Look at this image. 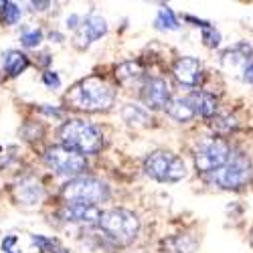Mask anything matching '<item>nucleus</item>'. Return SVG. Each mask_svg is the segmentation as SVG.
<instances>
[{
    "label": "nucleus",
    "mask_w": 253,
    "mask_h": 253,
    "mask_svg": "<svg viewBox=\"0 0 253 253\" xmlns=\"http://www.w3.org/2000/svg\"><path fill=\"white\" fill-rule=\"evenodd\" d=\"M2 12H4V23H8V25L18 23V18H20V8H18L14 2H4Z\"/></svg>",
    "instance_id": "nucleus-24"
},
{
    "label": "nucleus",
    "mask_w": 253,
    "mask_h": 253,
    "mask_svg": "<svg viewBox=\"0 0 253 253\" xmlns=\"http://www.w3.org/2000/svg\"><path fill=\"white\" fill-rule=\"evenodd\" d=\"M99 227L110 239H114L120 245H130L140 231L138 217L128 209H110L103 211Z\"/></svg>",
    "instance_id": "nucleus-3"
},
{
    "label": "nucleus",
    "mask_w": 253,
    "mask_h": 253,
    "mask_svg": "<svg viewBox=\"0 0 253 253\" xmlns=\"http://www.w3.org/2000/svg\"><path fill=\"white\" fill-rule=\"evenodd\" d=\"M253 176V166L251 160L243 152H233L229 160L211 174V182L225 188V191H239L247 186Z\"/></svg>",
    "instance_id": "nucleus-4"
},
{
    "label": "nucleus",
    "mask_w": 253,
    "mask_h": 253,
    "mask_svg": "<svg viewBox=\"0 0 253 253\" xmlns=\"http://www.w3.org/2000/svg\"><path fill=\"white\" fill-rule=\"evenodd\" d=\"M59 140H61V146H65V148L79 154H95L101 150V144H103L99 128L85 120L65 122L59 130Z\"/></svg>",
    "instance_id": "nucleus-2"
},
{
    "label": "nucleus",
    "mask_w": 253,
    "mask_h": 253,
    "mask_svg": "<svg viewBox=\"0 0 253 253\" xmlns=\"http://www.w3.org/2000/svg\"><path fill=\"white\" fill-rule=\"evenodd\" d=\"M45 164L59 176H69L71 180L81 176L87 168V160L83 154L73 152L65 146H51L45 152Z\"/></svg>",
    "instance_id": "nucleus-7"
},
{
    "label": "nucleus",
    "mask_w": 253,
    "mask_h": 253,
    "mask_svg": "<svg viewBox=\"0 0 253 253\" xmlns=\"http://www.w3.org/2000/svg\"><path fill=\"white\" fill-rule=\"evenodd\" d=\"M2 67L8 75L16 77L29 67V59H27L25 53H20V51H8L2 59Z\"/></svg>",
    "instance_id": "nucleus-16"
},
{
    "label": "nucleus",
    "mask_w": 253,
    "mask_h": 253,
    "mask_svg": "<svg viewBox=\"0 0 253 253\" xmlns=\"http://www.w3.org/2000/svg\"><path fill=\"white\" fill-rule=\"evenodd\" d=\"M122 118H124V122H128L130 126H146V124H148V114H146L142 108H138V105H134V103L124 105Z\"/></svg>",
    "instance_id": "nucleus-18"
},
{
    "label": "nucleus",
    "mask_w": 253,
    "mask_h": 253,
    "mask_svg": "<svg viewBox=\"0 0 253 253\" xmlns=\"http://www.w3.org/2000/svg\"><path fill=\"white\" fill-rule=\"evenodd\" d=\"M45 197V188L37 178L33 176H27L20 182H16L14 186V199L18 203H23L27 207H33V205H39Z\"/></svg>",
    "instance_id": "nucleus-13"
},
{
    "label": "nucleus",
    "mask_w": 253,
    "mask_h": 253,
    "mask_svg": "<svg viewBox=\"0 0 253 253\" xmlns=\"http://www.w3.org/2000/svg\"><path fill=\"white\" fill-rule=\"evenodd\" d=\"M243 81L245 83H253V61H249L243 67Z\"/></svg>",
    "instance_id": "nucleus-27"
},
{
    "label": "nucleus",
    "mask_w": 253,
    "mask_h": 253,
    "mask_svg": "<svg viewBox=\"0 0 253 253\" xmlns=\"http://www.w3.org/2000/svg\"><path fill=\"white\" fill-rule=\"evenodd\" d=\"M186 99L193 105L195 114L201 118H213L217 114V99H215V95H211L207 91H195Z\"/></svg>",
    "instance_id": "nucleus-14"
},
{
    "label": "nucleus",
    "mask_w": 253,
    "mask_h": 253,
    "mask_svg": "<svg viewBox=\"0 0 253 253\" xmlns=\"http://www.w3.org/2000/svg\"><path fill=\"white\" fill-rule=\"evenodd\" d=\"M79 20H81V18H79L77 14L69 16V18H67V27H69V29H75V31H77V29H79V25H77V23H79Z\"/></svg>",
    "instance_id": "nucleus-28"
},
{
    "label": "nucleus",
    "mask_w": 253,
    "mask_h": 253,
    "mask_svg": "<svg viewBox=\"0 0 253 253\" xmlns=\"http://www.w3.org/2000/svg\"><path fill=\"white\" fill-rule=\"evenodd\" d=\"M229 144L221 138H207L195 148V166L205 174H213L215 170L229 160Z\"/></svg>",
    "instance_id": "nucleus-8"
},
{
    "label": "nucleus",
    "mask_w": 253,
    "mask_h": 253,
    "mask_svg": "<svg viewBox=\"0 0 253 253\" xmlns=\"http://www.w3.org/2000/svg\"><path fill=\"white\" fill-rule=\"evenodd\" d=\"M105 33H108V25H105V20L97 14H89L87 18L81 20L79 29L75 31V47L77 49H87L93 41H97L99 37H103Z\"/></svg>",
    "instance_id": "nucleus-10"
},
{
    "label": "nucleus",
    "mask_w": 253,
    "mask_h": 253,
    "mask_svg": "<svg viewBox=\"0 0 253 253\" xmlns=\"http://www.w3.org/2000/svg\"><path fill=\"white\" fill-rule=\"evenodd\" d=\"M65 253H67V251H65Z\"/></svg>",
    "instance_id": "nucleus-31"
},
{
    "label": "nucleus",
    "mask_w": 253,
    "mask_h": 253,
    "mask_svg": "<svg viewBox=\"0 0 253 253\" xmlns=\"http://www.w3.org/2000/svg\"><path fill=\"white\" fill-rule=\"evenodd\" d=\"M156 27L158 29H168V31H178L180 29V23H178L176 14L172 12V8L162 6L158 10V16H156Z\"/></svg>",
    "instance_id": "nucleus-19"
},
{
    "label": "nucleus",
    "mask_w": 253,
    "mask_h": 253,
    "mask_svg": "<svg viewBox=\"0 0 253 253\" xmlns=\"http://www.w3.org/2000/svg\"><path fill=\"white\" fill-rule=\"evenodd\" d=\"M31 6H33L35 10H47V8L51 6V2H31Z\"/></svg>",
    "instance_id": "nucleus-29"
},
{
    "label": "nucleus",
    "mask_w": 253,
    "mask_h": 253,
    "mask_svg": "<svg viewBox=\"0 0 253 253\" xmlns=\"http://www.w3.org/2000/svg\"><path fill=\"white\" fill-rule=\"evenodd\" d=\"M203 43H205V47H209V49L219 47V43H221V33H219L215 27L205 29V31H203Z\"/></svg>",
    "instance_id": "nucleus-23"
},
{
    "label": "nucleus",
    "mask_w": 253,
    "mask_h": 253,
    "mask_svg": "<svg viewBox=\"0 0 253 253\" xmlns=\"http://www.w3.org/2000/svg\"><path fill=\"white\" fill-rule=\"evenodd\" d=\"M41 41H43V31L39 29H33V31H25L23 35H20V43H23L27 49H33L37 47Z\"/></svg>",
    "instance_id": "nucleus-22"
},
{
    "label": "nucleus",
    "mask_w": 253,
    "mask_h": 253,
    "mask_svg": "<svg viewBox=\"0 0 253 253\" xmlns=\"http://www.w3.org/2000/svg\"><path fill=\"white\" fill-rule=\"evenodd\" d=\"M31 241H33V245L39 247L41 253H65V249L61 247V243L57 239H51L45 235H31Z\"/></svg>",
    "instance_id": "nucleus-20"
},
{
    "label": "nucleus",
    "mask_w": 253,
    "mask_h": 253,
    "mask_svg": "<svg viewBox=\"0 0 253 253\" xmlns=\"http://www.w3.org/2000/svg\"><path fill=\"white\" fill-rule=\"evenodd\" d=\"M166 114L170 116L172 120H176V122H191L197 116L195 110H193V105L188 103L186 97H174V99H170V103L166 105Z\"/></svg>",
    "instance_id": "nucleus-15"
},
{
    "label": "nucleus",
    "mask_w": 253,
    "mask_h": 253,
    "mask_svg": "<svg viewBox=\"0 0 253 253\" xmlns=\"http://www.w3.org/2000/svg\"><path fill=\"white\" fill-rule=\"evenodd\" d=\"M144 172L158 182H178L186 176V166L174 152L156 150L144 160Z\"/></svg>",
    "instance_id": "nucleus-6"
},
{
    "label": "nucleus",
    "mask_w": 253,
    "mask_h": 253,
    "mask_svg": "<svg viewBox=\"0 0 253 253\" xmlns=\"http://www.w3.org/2000/svg\"><path fill=\"white\" fill-rule=\"evenodd\" d=\"M184 20H186V23H193L195 27H201L203 31L211 27V23H207V20H201V18H195V16H191V14H186V16H184Z\"/></svg>",
    "instance_id": "nucleus-26"
},
{
    "label": "nucleus",
    "mask_w": 253,
    "mask_h": 253,
    "mask_svg": "<svg viewBox=\"0 0 253 253\" xmlns=\"http://www.w3.org/2000/svg\"><path fill=\"white\" fill-rule=\"evenodd\" d=\"M101 211L95 205H65L59 211V217L69 223L81 225H95L101 221Z\"/></svg>",
    "instance_id": "nucleus-12"
},
{
    "label": "nucleus",
    "mask_w": 253,
    "mask_h": 253,
    "mask_svg": "<svg viewBox=\"0 0 253 253\" xmlns=\"http://www.w3.org/2000/svg\"><path fill=\"white\" fill-rule=\"evenodd\" d=\"M63 199L67 205H95L110 199V188L93 176H77L63 186Z\"/></svg>",
    "instance_id": "nucleus-5"
},
{
    "label": "nucleus",
    "mask_w": 253,
    "mask_h": 253,
    "mask_svg": "<svg viewBox=\"0 0 253 253\" xmlns=\"http://www.w3.org/2000/svg\"><path fill=\"white\" fill-rule=\"evenodd\" d=\"M170 87L168 83L160 77H150L144 81L142 85V101L146 108L150 110H166V105L170 103Z\"/></svg>",
    "instance_id": "nucleus-9"
},
{
    "label": "nucleus",
    "mask_w": 253,
    "mask_h": 253,
    "mask_svg": "<svg viewBox=\"0 0 253 253\" xmlns=\"http://www.w3.org/2000/svg\"><path fill=\"white\" fill-rule=\"evenodd\" d=\"M213 128L219 130V132H231V130H235L237 128V122L235 118H231V116H215L213 118Z\"/></svg>",
    "instance_id": "nucleus-21"
},
{
    "label": "nucleus",
    "mask_w": 253,
    "mask_h": 253,
    "mask_svg": "<svg viewBox=\"0 0 253 253\" xmlns=\"http://www.w3.org/2000/svg\"><path fill=\"white\" fill-rule=\"evenodd\" d=\"M172 73L182 85L197 87L201 83V79H203V63L197 57H182L174 63Z\"/></svg>",
    "instance_id": "nucleus-11"
},
{
    "label": "nucleus",
    "mask_w": 253,
    "mask_h": 253,
    "mask_svg": "<svg viewBox=\"0 0 253 253\" xmlns=\"http://www.w3.org/2000/svg\"><path fill=\"white\" fill-rule=\"evenodd\" d=\"M43 81H45V85L51 87V89H57V87L61 85V79H59V75H57L55 71H47V73H43Z\"/></svg>",
    "instance_id": "nucleus-25"
},
{
    "label": "nucleus",
    "mask_w": 253,
    "mask_h": 253,
    "mask_svg": "<svg viewBox=\"0 0 253 253\" xmlns=\"http://www.w3.org/2000/svg\"><path fill=\"white\" fill-rule=\"evenodd\" d=\"M0 150H2V148H0Z\"/></svg>",
    "instance_id": "nucleus-30"
},
{
    "label": "nucleus",
    "mask_w": 253,
    "mask_h": 253,
    "mask_svg": "<svg viewBox=\"0 0 253 253\" xmlns=\"http://www.w3.org/2000/svg\"><path fill=\"white\" fill-rule=\"evenodd\" d=\"M116 77L122 83H134V81H138L142 77V67L134 61H126V63H122V65H118Z\"/></svg>",
    "instance_id": "nucleus-17"
},
{
    "label": "nucleus",
    "mask_w": 253,
    "mask_h": 253,
    "mask_svg": "<svg viewBox=\"0 0 253 253\" xmlns=\"http://www.w3.org/2000/svg\"><path fill=\"white\" fill-rule=\"evenodd\" d=\"M65 99L81 112H108L116 101V91L101 77H85L69 89Z\"/></svg>",
    "instance_id": "nucleus-1"
}]
</instances>
